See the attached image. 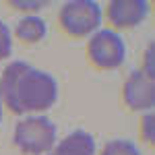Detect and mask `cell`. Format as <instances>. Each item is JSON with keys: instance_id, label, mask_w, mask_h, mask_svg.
<instances>
[{"instance_id": "9", "label": "cell", "mask_w": 155, "mask_h": 155, "mask_svg": "<svg viewBox=\"0 0 155 155\" xmlns=\"http://www.w3.org/2000/svg\"><path fill=\"white\" fill-rule=\"evenodd\" d=\"M101 155H141V151H139L137 145L130 143V141L116 139V141H110V143L104 147Z\"/></svg>"}, {"instance_id": "8", "label": "cell", "mask_w": 155, "mask_h": 155, "mask_svg": "<svg viewBox=\"0 0 155 155\" xmlns=\"http://www.w3.org/2000/svg\"><path fill=\"white\" fill-rule=\"evenodd\" d=\"M46 31H48L46 21L41 17H35V15H29V17L21 19L19 25H17V37L23 39V41H29V44L44 39Z\"/></svg>"}, {"instance_id": "6", "label": "cell", "mask_w": 155, "mask_h": 155, "mask_svg": "<svg viewBox=\"0 0 155 155\" xmlns=\"http://www.w3.org/2000/svg\"><path fill=\"white\" fill-rule=\"evenodd\" d=\"M149 12L147 0H112L107 4V17L116 27H134Z\"/></svg>"}, {"instance_id": "13", "label": "cell", "mask_w": 155, "mask_h": 155, "mask_svg": "<svg viewBox=\"0 0 155 155\" xmlns=\"http://www.w3.org/2000/svg\"><path fill=\"white\" fill-rule=\"evenodd\" d=\"M0 120H2V101H0Z\"/></svg>"}, {"instance_id": "2", "label": "cell", "mask_w": 155, "mask_h": 155, "mask_svg": "<svg viewBox=\"0 0 155 155\" xmlns=\"http://www.w3.org/2000/svg\"><path fill=\"white\" fill-rule=\"evenodd\" d=\"M15 145L27 155L50 153L56 145V126L46 116H31L17 124Z\"/></svg>"}, {"instance_id": "12", "label": "cell", "mask_w": 155, "mask_h": 155, "mask_svg": "<svg viewBox=\"0 0 155 155\" xmlns=\"http://www.w3.org/2000/svg\"><path fill=\"white\" fill-rule=\"evenodd\" d=\"M153 58H155V54H153V44H151V46H149V50H147V54H145V68H143V72L149 77V79H155Z\"/></svg>"}, {"instance_id": "11", "label": "cell", "mask_w": 155, "mask_h": 155, "mask_svg": "<svg viewBox=\"0 0 155 155\" xmlns=\"http://www.w3.org/2000/svg\"><path fill=\"white\" fill-rule=\"evenodd\" d=\"M143 137L147 141H153L155 139V118L153 114H147L143 120Z\"/></svg>"}, {"instance_id": "7", "label": "cell", "mask_w": 155, "mask_h": 155, "mask_svg": "<svg viewBox=\"0 0 155 155\" xmlns=\"http://www.w3.org/2000/svg\"><path fill=\"white\" fill-rule=\"evenodd\" d=\"M95 153V139L85 130H74L64 137L48 155H93Z\"/></svg>"}, {"instance_id": "1", "label": "cell", "mask_w": 155, "mask_h": 155, "mask_svg": "<svg viewBox=\"0 0 155 155\" xmlns=\"http://www.w3.org/2000/svg\"><path fill=\"white\" fill-rule=\"evenodd\" d=\"M58 97V85L54 77L33 68L29 62H12L0 79V101L15 114L46 112Z\"/></svg>"}, {"instance_id": "4", "label": "cell", "mask_w": 155, "mask_h": 155, "mask_svg": "<svg viewBox=\"0 0 155 155\" xmlns=\"http://www.w3.org/2000/svg\"><path fill=\"white\" fill-rule=\"evenodd\" d=\"M89 58L99 68H118L126 58V46L116 31L99 29L89 39Z\"/></svg>"}, {"instance_id": "5", "label": "cell", "mask_w": 155, "mask_h": 155, "mask_svg": "<svg viewBox=\"0 0 155 155\" xmlns=\"http://www.w3.org/2000/svg\"><path fill=\"white\" fill-rule=\"evenodd\" d=\"M124 101L132 110H151L155 104V83L143 71H132L124 83Z\"/></svg>"}, {"instance_id": "3", "label": "cell", "mask_w": 155, "mask_h": 155, "mask_svg": "<svg viewBox=\"0 0 155 155\" xmlns=\"http://www.w3.org/2000/svg\"><path fill=\"white\" fill-rule=\"evenodd\" d=\"M60 23L66 29V33L83 37L99 29L101 8L95 0H71L60 11Z\"/></svg>"}, {"instance_id": "10", "label": "cell", "mask_w": 155, "mask_h": 155, "mask_svg": "<svg viewBox=\"0 0 155 155\" xmlns=\"http://www.w3.org/2000/svg\"><path fill=\"white\" fill-rule=\"evenodd\" d=\"M12 52V39H11V31L8 27L0 21V60L8 58Z\"/></svg>"}]
</instances>
